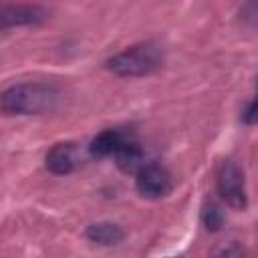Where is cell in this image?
<instances>
[{
    "instance_id": "8992f818",
    "label": "cell",
    "mask_w": 258,
    "mask_h": 258,
    "mask_svg": "<svg viewBox=\"0 0 258 258\" xmlns=\"http://www.w3.org/2000/svg\"><path fill=\"white\" fill-rule=\"evenodd\" d=\"M77 165V149L73 143H56L46 153V169L54 175H67Z\"/></svg>"
},
{
    "instance_id": "52a82bcc",
    "label": "cell",
    "mask_w": 258,
    "mask_h": 258,
    "mask_svg": "<svg viewBox=\"0 0 258 258\" xmlns=\"http://www.w3.org/2000/svg\"><path fill=\"white\" fill-rule=\"evenodd\" d=\"M115 159H117L119 169L125 171V173H137L145 165L143 147L137 141H131V139H123L121 141V145L115 151Z\"/></svg>"
},
{
    "instance_id": "9c48e42d",
    "label": "cell",
    "mask_w": 258,
    "mask_h": 258,
    "mask_svg": "<svg viewBox=\"0 0 258 258\" xmlns=\"http://www.w3.org/2000/svg\"><path fill=\"white\" fill-rule=\"evenodd\" d=\"M123 139H125V137H123L119 131L107 129V131L99 133V135L91 141V145H89L91 155H95V157H109V155H115V151H117V147L121 145Z\"/></svg>"
},
{
    "instance_id": "ba28073f",
    "label": "cell",
    "mask_w": 258,
    "mask_h": 258,
    "mask_svg": "<svg viewBox=\"0 0 258 258\" xmlns=\"http://www.w3.org/2000/svg\"><path fill=\"white\" fill-rule=\"evenodd\" d=\"M85 234H87L89 240H93L97 244H103V246H115V244H119L125 238V232L121 230V226H117L113 222L91 224Z\"/></svg>"
},
{
    "instance_id": "7a4b0ae2",
    "label": "cell",
    "mask_w": 258,
    "mask_h": 258,
    "mask_svg": "<svg viewBox=\"0 0 258 258\" xmlns=\"http://www.w3.org/2000/svg\"><path fill=\"white\" fill-rule=\"evenodd\" d=\"M163 62V52L153 42L129 46L107 60V69L117 77H145L155 73Z\"/></svg>"
},
{
    "instance_id": "277c9868",
    "label": "cell",
    "mask_w": 258,
    "mask_h": 258,
    "mask_svg": "<svg viewBox=\"0 0 258 258\" xmlns=\"http://www.w3.org/2000/svg\"><path fill=\"white\" fill-rule=\"evenodd\" d=\"M135 187L143 198H161L167 196L171 189V175L161 165H143L137 171Z\"/></svg>"
},
{
    "instance_id": "30bf717a",
    "label": "cell",
    "mask_w": 258,
    "mask_h": 258,
    "mask_svg": "<svg viewBox=\"0 0 258 258\" xmlns=\"http://www.w3.org/2000/svg\"><path fill=\"white\" fill-rule=\"evenodd\" d=\"M204 226H206V230H218L220 226H222V212L214 206V204H210L206 210H204Z\"/></svg>"
},
{
    "instance_id": "6da1fadb",
    "label": "cell",
    "mask_w": 258,
    "mask_h": 258,
    "mask_svg": "<svg viewBox=\"0 0 258 258\" xmlns=\"http://www.w3.org/2000/svg\"><path fill=\"white\" fill-rule=\"evenodd\" d=\"M58 91L46 83H20L0 95V109L8 115H38L56 105Z\"/></svg>"
},
{
    "instance_id": "8fae6325",
    "label": "cell",
    "mask_w": 258,
    "mask_h": 258,
    "mask_svg": "<svg viewBox=\"0 0 258 258\" xmlns=\"http://www.w3.org/2000/svg\"><path fill=\"white\" fill-rule=\"evenodd\" d=\"M214 258H246V252L240 244H230V246L222 248Z\"/></svg>"
},
{
    "instance_id": "3957f363",
    "label": "cell",
    "mask_w": 258,
    "mask_h": 258,
    "mask_svg": "<svg viewBox=\"0 0 258 258\" xmlns=\"http://www.w3.org/2000/svg\"><path fill=\"white\" fill-rule=\"evenodd\" d=\"M218 191L224 198V202L234 208V210H244L248 206V196H246V181H244V171L232 161L226 159L222 161L218 169Z\"/></svg>"
},
{
    "instance_id": "5b68a950",
    "label": "cell",
    "mask_w": 258,
    "mask_h": 258,
    "mask_svg": "<svg viewBox=\"0 0 258 258\" xmlns=\"http://www.w3.org/2000/svg\"><path fill=\"white\" fill-rule=\"evenodd\" d=\"M48 16V12L42 6L34 4H12L0 8V30L12 28V26H28L38 24Z\"/></svg>"
},
{
    "instance_id": "7c38bea8",
    "label": "cell",
    "mask_w": 258,
    "mask_h": 258,
    "mask_svg": "<svg viewBox=\"0 0 258 258\" xmlns=\"http://www.w3.org/2000/svg\"><path fill=\"white\" fill-rule=\"evenodd\" d=\"M242 121L248 123V125H254V121H256V101H250L246 105V109L242 111Z\"/></svg>"
}]
</instances>
